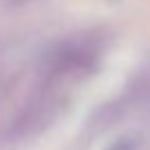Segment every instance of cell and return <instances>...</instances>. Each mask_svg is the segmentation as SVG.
<instances>
[{"label": "cell", "mask_w": 150, "mask_h": 150, "mask_svg": "<svg viewBox=\"0 0 150 150\" xmlns=\"http://www.w3.org/2000/svg\"><path fill=\"white\" fill-rule=\"evenodd\" d=\"M102 150H148V135L141 130H128L112 137Z\"/></svg>", "instance_id": "1"}]
</instances>
